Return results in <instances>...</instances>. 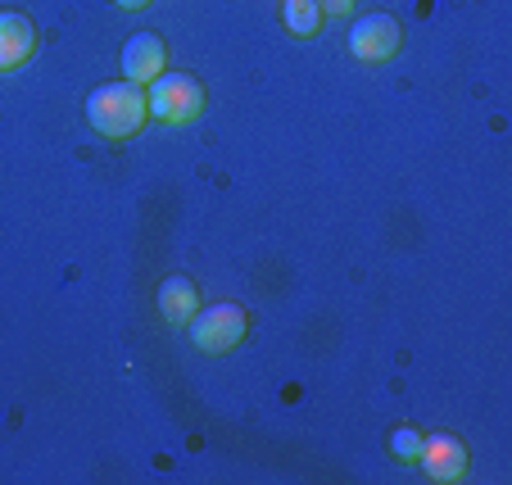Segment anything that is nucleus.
Instances as JSON below:
<instances>
[{
	"mask_svg": "<svg viewBox=\"0 0 512 485\" xmlns=\"http://www.w3.org/2000/svg\"><path fill=\"white\" fill-rule=\"evenodd\" d=\"M150 118V105H145V87L118 78V82H100L87 96V123L96 127L109 141H127V136L141 132V123Z\"/></svg>",
	"mask_w": 512,
	"mask_h": 485,
	"instance_id": "obj_1",
	"label": "nucleus"
},
{
	"mask_svg": "<svg viewBox=\"0 0 512 485\" xmlns=\"http://www.w3.org/2000/svg\"><path fill=\"white\" fill-rule=\"evenodd\" d=\"M145 105H150V118L168 127H186L204 114V87L195 73H159L150 87H145Z\"/></svg>",
	"mask_w": 512,
	"mask_h": 485,
	"instance_id": "obj_2",
	"label": "nucleus"
},
{
	"mask_svg": "<svg viewBox=\"0 0 512 485\" xmlns=\"http://www.w3.org/2000/svg\"><path fill=\"white\" fill-rule=\"evenodd\" d=\"M186 331H191L195 350L227 354V350H236V345L245 340V331H250V313H245L241 304H232V300H218V304H204V309L186 322Z\"/></svg>",
	"mask_w": 512,
	"mask_h": 485,
	"instance_id": "obj_3",
	"label": "nucleus"
},
{
	"mask_svg": "<svg viewBox=\"0 0 512 485\" xmlns=\"http://www.w3.org/2000/svg\"><path fill=\"white\" fill-rule=\"evenodd\" d=\"M399 46H404V28L395 14H363L349 28V55L358 64H386L399 55Z\"/></svg>",
	"mask_w": 512,
	"mask_h": 485,
	"instance_id": "obj_4",
	"label": "nucleus"
},
{
	"mask_svg": "<svg viewBox=\"0 0 512 485\" xmlns=\"http://www.w3.org/2000/svg\"><path fill=\"white\" fill-rule=\"evenodd\" d=\"M118 64H123V78L136 82V87H150V82L159 78L168 68V46L159 32H132V37L123 41V55H118Z\"/></svg>",
	"mask_w": 512,
	"mask_h": 485,
	"instance_id": "obj_5",
	"label": "nucleus"
},
{
	"mask_svg": "<svg viewBox=\"0 0 512 485\" xmlns=\"http://www.w3.org/2000/svg\"><path fill=\"white\" fill-rule=\"evenodd\" d=\"M417 463L431 481L454 485L467 476V445L449 431H435V436H422V449H417Z\"/></svg>",
	"mask_w": 512,
	"mask_h": 485,
	"instance_id": "obj_6",
	"label": "nucleus"
},
{
	"mask_svg": "<svg viewBox=\"0 0 512 485\" xmlns=\"http://www.w3.org/2000/svg\"><path fill=\"white\" fill-rule=\"evenodd\" d=\"M32 50H37V28H32V19L19 10H0V73L28 64Z\"/></svg>",
	"mask_w": 512,
	"mask_h": 485,
	"instance_id": "obj_7",
	"label": "nucleus"
},
{
	"mask_svg": "<svg viewBox=\"0 0 512 485\" xmlns=\"http://www.w3.org/2000/svg\"><path fill=\"white\" fill-rule=\"evenodd\" d=\"M155 300H159V313H164L168 327H186V322L200 313V286L177 272V277H168V282L159 286Z\"/></svg>",
	"mask_w": 512,
	"mask_h": 485,
	"instance_id": "obj_8",
	"label": "nucleus"
},
{
	"mask_svg": "<svg viewBox=\"0 0 512 485\" xmlns=\"http://www.w3.org/2000/svg\"><path fill=\"white\" fill-rule=\"evenodd\" d=\"M322 5L318 0H281V23H286L295 37H313V32L322 28Z\"/></svg>",
	"mask_w": 512,
	"mask_h": 485,
	"instance_id": "obj_9",
	"label": "nucleus"
},
{
	"mask_svg": "<svg viewBox=\"0 0 512 485\" xmlns=\"http://www.w3.org/2000/svg\"><path fill=\"white\" fill-rule=\"evenodd\" d=\"M417 449H422V431L417 427H395L390 431V454L395 458H404L408 463V458H417Z\"/></svg>",
	"mask_w": 512,
	"mask_h": 485,
	"instance_id": "obj_10",
	"label": "nucleus"
},
{
	"mask_svg": "<svg viewBox=\"0 0 512 485\" xmlns=\"http://www.w3.org/2000/svg\"><path fill=\"white\" fill-rule=\"evenodd\" d=\"M318 5H322V14H336V19L354 10V0H318Z\"/></svg>",
	"mask_w": 512,
	"mask_h": 485,
	"instance_id": "obj_11",
	"label": "nucleus"
},
{
	"mask_svg": "<svg viewBox=\"0 0 512 485\" xmlns=\"http://www.w3.org/2000/svg\"><path fill=\"white\" fill-rule=\"evenodd\" d=\"M118 10H145V5H150V0H114Z\"/></svg>",
	"mask_w": 512,
	"mask_h": 485,
	"instance_id": "obj_12",
	"label": "nucleus"
}]
</instances>
